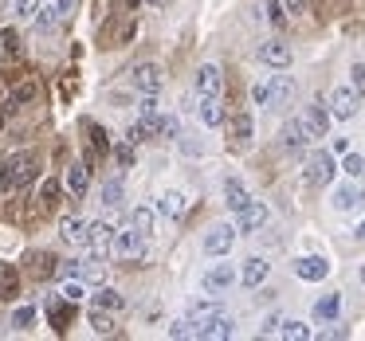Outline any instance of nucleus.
<instances>
[{"label": "nucleus", "instance_id": "nucleus-1", "mask_svg": "<svg viewBox=\"0 0 365 341\" xmlns=\"http://www.w3.org/2000/svg\"><path fill=\"white\" fill-rule=\"evenodd\" d=\"M36 169H40L36 153H12V157H4V165H0V184H4V189H24V184L36 181Z\"/></svg>", "mask_w": 365, "mask_h": 341}, {"label": "nucleus", "instance_id": "nucleus-2", "mask_svg": "<svg viewBox=\"0 0 365 341\" xmlns=\"http://www.w3.org/2000/svg\"><path fill=\"white\" fill-rule=\"evenodd\" d=\"M110 255L118 263H142L145 259V236L138 228H130V231H114V239H110Z\"/></svg>", "mask_w": 365, "mask_h": 341}, {"label": "nucleus", "instance_id": "nucleus-3", "mask_svg": "<svg viewBox=\"0 0 365 341\" xmlns=\"http://www.w3.org/2000/svg\"><path fill=\"white\" fill-rule=\"evenodd\" d=\"M192 337H205V341H216V337H232V318L212 310V314L197 318L192 322Z\"/></svg>", "mask_w": 365, "mask_h": 341}, {"label": "nucleus", "instance_id": "nucleus-4", "mask_svg": "<svg viewBox=\"0 0 365 341\" xmlns=\"http://www.w3.org/2000/svg\"><path fill=\"white\" fill-rule=\"evenodd\" d=\"M334 173H338V165H334V157L326 149H314L307 157V184H330L334 181Z\"/></svg>", "mask_w": 365, "mask_h": 341}, {"label": "nucleus", "instance_id": "nucleus-5", "mask_svg": "<svg viewBox=\"0 0 365 341\" xmlns=\"http://www.w3.org/2000/svg\"><path fill=\"white\" fill-rule=\"evenodd\" d=\"M232 243H236V228H232V224H216V228L205 231V255H212V259L228 255Z\"/></svg>", "mask_w": 365, "mask_h": 341}, {"label": "nucleus", "instance_id": "nucleus-6", "mask_svg": "<svg viewBox=\"0 0 365 341\" xmlns=\"http://www.w3.org/2000/svg\"><path fill=\"white\" fill-rule=\"evenodd\" d=\"M267 204L263 200H247L244 208L236 212V231H244V236H252V231H259L263 224H267Z\"/></svg>", "mask_w": 365, "mask_h": 341}, {"label": "nucleus", "instance_id": "nucleus-7", "mask_svg": "<svg viewBox=\"0 0 365 341\" xmlns=\"http://www.w3.org/2000/svg\"><path fill=\"white\" fill-rule=\"evenodd\" d=\"M236 278L240 275L228 267V263H212V267L205 271V278H200V286H205V294H224V290H232Z\"/></svg>", "mask_w": 365, "mask_h": 341}, {"label": "nucleus", "instance_id": "nucleus-8", "mask_svg": "<svg viewBox=\"0 0 365 341\" xmlns=\"http://www.w3.org/2000/svg\"><path fill=\"white\" fill-rule=\"evenodd\" d=\"M299 122H302V130H307V137L314 142V137H326V130H330V110H326L322 103H310Z\"/></svg>", "mask_w": 365, "mask_h": 341}, {"label": "nucleus", "instance_id": "nucleus-9", "mask_svg": "<svg viewBox=\"0 0 365 341\" xmlns=\"http://www.w3.org/2000/svg\"><path fill=\"white\" fill-rule=\"evenodd\" d=\"M161 79H165V75H161L158 63H138L134 71H130V83H134L142 95H158V90H161Z\"/></svg>", "mask_w": 365, "mask_h": 341}, {"label": "nucleus", "instance_id": "nucleus-10", "mask_svg": "<svg viewBox=\"0 0 365 341\" xmlns=\"http://www.w3.org/2000/svg\"><path fill=\"white\" fill-rule=\"evenodd\" d=\"M357 98H361V95H357L354 87H338L330 95V118H341V122L354 118V114H357Z\"/></svg>", "mask_w": 365, "mask_h": 341}, {"label": "nucleus", "instance_id": "nucleus-11", "mask_svg": "<svg viewBox=\"0 0 365 341\" xmlns=\"http://www.w3.org/2000/svg\"><path fill=\"white\" fill-rule=\"evenodd\" d=\"M294 275H299L302 283H322V278L330 275V263H326L322 255H302V259L294 263Z\"/></svg>", "mask_w": 365, "mask_h": 341}, {"label": "nucleus", "instance_id": "nucleus-12", "mask_svg": "<svg viewBox=\"0 0 365 341\" xmlns=\"http://www.w3.org/2000/svg\"><path fill=\"white\" fill-rule=\"evenodd\" d=\"M294 95V79L291 75H271V87H267V110H275V106H287Z\"/></svg>", "mask_w": 365, "mask_h": 341}, {"label": "nucleus", "instance_id": "nucleus-13", "mask_svg": "<svg viewBox=\"0 0 365 341\" xmlns=\"http://www.w3.org/2000/svg\"><path fill=\"white\" fill-rule=\"evenodd\" d=\"M224 122H228V137H232V145H247V142H252L255 122H252V114H247V110L232 114V118H224Z\"/></svg>", "mask_w": 365, "mask_h": 341}, {"label": "nucleus", "instance_id": "nucleus-14", "mask_svg": "<svg viewBox=\"0 0 365 341\" xmlns=\"http://www.w3.org/2000/svg\"><path fill=\"white\" fill-rule=\"evenodd\" d=\"M220 90H224V71L216 63H205L197 71V95L205 98V95H220Z\"/></svg>", "mask_w": 365, "mask_h": 341}, {"label": "nucleus", "instance_id": "nucleus-15", "mask_svg": "<svg viewBox=\"0 0 365 341\" xmlns=\"http://www.w3.org/2000/svg\"><path fill=\"white\" fill-rule=\"evenodd\" d=\"M259 59L267 67H275V71H283V67H291V48H287L283 40H267L259 48Z\"/></svg>", "mask_w": 365, "mask_h": 341}, {"label": "nucleus", "instance_id": "nucleus-16", "mask_svg": "<svg viewBox=\"0 0 365 341\" xmlns=\"http://www.w3.org/2000/svg\"><path fill=\"white\" fill-rule=\"evenodd\" d=\"M267 275H271V263L263 259V255H252V259H244V271H240V283H244V286H252V290H255V286H259Z\"/></svg>", "mask_w": 365, "mask_h": 341}, {"label": "nucleus", "instance_id": "nucleus-17", "mask_svg": "<svg viewBox=\"0 0 365 341\" xmlns=\"http://www.w3.org/2000/svg\"><path fill=\"white\" fill-rule=\"evenodd\" d=\"M110 239H114V228L103 220H91L87 224V247L91 251H110Z\"/></svg>", "mask_w": 365, "mask_h": 341}, {"label": "nucleus", "instance_id": "nucleus-18", "mask_svg": "<svg viewBox=\"0 0 365 341\" xmlns=\"http://www.w3.org/2000/svg\"><path fill=\"white\" fill-rule=\"evenodd\" d=\"M307 142L310 137H307V130H302V122H287V126L279 130V145H283L287 153H299Z\"/></svg>", "mask_w": 365, "mask_h": 341}, {"label": "nucleus", "instance_id": "nucleus-19", "mask_svg": "<svg viewBox=\"0 0 365 341\" xmlns=\"http://www.w3.org/2000/svg\"><path fill=\"white\" fill-rule=\"evenodd\" d=\"M20 294V271L12 263H0V302H12Z\"/></svg>", "mask_w": 365, "mask_h": 341}, {"label": "nucleus", "instance_id": "nucleus-20", "mask_svg": "<svg viewBox=\"0 0 365 341\" xmlns=\"http://www.w3.org/2000/svg\"><path fill=\"white\" fill-rule=\"evenodd\" d=\"M91 302H95L98 310H110V314H118L122 306H126V298H122L118 290H114V286H95V294H91Z\"/></svg>", "mask_w": 365, "mask_h": 341}, {"label": "nucleus", "instance_id": "nucleus-21", "mask_svg": "<svg viewBox=\"0 0 365 341\" xmlns=\"http://www.w3.org/2000/svg\"><path fill=\"white\" fill-rule=\"evenodd\" d=\"M200 122L205 126H224V103H220V95H205L200 98Z\"/></svg>", "mask_w": 365, "mask_h": 341}, {"label": "nucleus", "instance_id": "nucleus-22", "mask_svg": "<svg viewBox=\"0 0 365 341\" xmlns=\"http://www.w3.org/2000/svg\"><path fill=\"white\" fill-rule=\"evenodd\" d=\"M150 122V137H169V142H177L181 137V126H177V118H169V114H153Z\"/></svg>", "mask_w": 365, "mask_h": 341}, {"label": "nucleus", "instance_id": "nucleus-23", "mask_svg": "<svg viewBox=\"0 0 365 341\" xmlns=\"http://www.w3.org/2000/svg\"><path fill=\"white\" fill-rule=\"evenodd\" d=\"M247 200H252V192L244 189V181H236V177H228V181H224V204H228L232 212H240V208H244Z\"/></svg>", "mask_w": 365, "mask_h": 341}, {"label": "nucleus", "instance_id": "nucleus-24", "mask_svg": "<svg viewBox=\"0 0 365 341\" xmlns=\"http://www.w3.org/2000/svg\"><path fill=\"white\" fill-rule=\"evenodd\" d=\"M59 231H63V239H67L71 247H87V224H83L79 216H63Z\"/></svg>", "mask_w": 365, "mask_h": 341}, {"label": "nucleus", "instance_id": "nucleus-25", "mask_svg": "<svg viewBox=\"0 0 365 341\" xmlns=\"http://www.w3.org/2000/svg\"><path fill=\"white\" fill-rule=\"evenodd\" d=\"M87 134H91V153H87V161L95 165L98 157H106V149H110V142H106V130L98 126V122H91V126H87Z\"/></svg>", "mask_w": 365, "mask_h": 341}, {"label": "nucleus", "instance_id": "nucleus-26", "mask_svg": "<svg viewBox=\"0 0 365 341\" xmlns=\"http://www.w3.org/2000/svg\"><path fill=\"white\" fill-rule=\"evenodd\" d=\"M32 98H36V83H32V79H24V83H20V87L9 95V106H4V110L16 114V110H24V106L32 103Z\"/></svg>", "mask_w": 365, "mask_h": 341}, {"label": "nucleus", "instance_id": "nucleus-27", "mask_svg": "<svg viewBox=\"0 0 365 341\" xmlns=\"http://www.w3.org/2000/svg\"><path fill=\"white\" fill-rule=\"evenodd\" d=\"M341 314V294H326V298L314 302V318L318 322H334Z\"/></svg>", "mask_w": 365, "mask_h": 341}, {"label": "nucleus", "instance_id": "nucleus-28", "mask_svg": "<svg viewBox=\"0 0 365 341\" xmlns=\"http://www.w3.org/2000/svg\"><path fill=\"white\" fill-rule=\"evenodd\" d=\"M71 318H75V302H67V298H63V306H59V302H51V310H48V322L56 325L59 333H63L67 325H71Z\"/></svg>", "mask_w": 365, "mask_h": 341}, {"label": "nucleus", "instance_id": "nucleus-29", "mask_svg": "<svg viewBox=\"0 0 365 341\" xmlns=\"http://www.w3.org/2000/svg\"><path fill=\"white\" fill-rule=\"evenodd\" d=\"M28 263H32V275L36 278H51L59 271V259H56V255H48V251H36Z\"/></svg>", "mask_w": 365, "mask_h": 341}, {"label": "nucleus", "instance_id": "nucleus-30", "mask_svg": "<svg viewBox=\"0 0 365 341\" xmlns=\"http://www.w3.org/2000/svg\"><path fill=\"white\" fill-rule=\"evenodd\" d=\"M158 208L169 216V220H181V216H185V208H189V200H185L181 192H165V196L158 200Z\"/></svg>", "mask_w": 365, "mask_h": 341}, {"label": "nucleus", "instance_id": "nucleus-31", "mask_svg": "<svg viewBox=\"0 0 365 341\" xmlns=\"http://www.w3.org/2000/svg\"><path fill=\"white\" fill-rule=\"evenodd\" d=\"M67 189H71L75 196H87V189H91L87 165H71V169H67Z\"/></svg>", "mask_w": 365, "mask_h": 341}, {"label": "nucleus", "instance_id": "nucleus-32", "mask_svg": "<svg viewBox=\"0 0 365 341\" xmlns=\"http://www.w3.org/2000/svg\"><path fill=\"white\" fill-rule=\"evenodd\" d=\"M357 196H361V192H357L354 184H341V189H334L330 204L338 208V212H349V208H357Z\"/></svg>", "mask_w": 365, "mask_h": 341}, {"label": "nucleus", "instance_id": "nucleus-33", "mask_svg": "<svg viewBox=\"0 0 365 341\" xmlns=\"http://www.w3.org/2000/svg\"><path fill=\"white\" fill-rule=\"evenodd\" d=\"M91 330H95L98 337H110V333H114V314L95 306V310H91Z\"/></svg>", "mask_w": 365, "mask_h": 341}, {"label": "nucleus", "instance_id": "nucleus-34", "mask_svg": "<svg viewBox=\"0 0 365 341\" xmlns=\"http://www.w3.org/2000/svg\"><path fill=\"white\" fill-rule=\"evenodd\" d=\"M279 337H287V341H307V337H310V325H307V322H294V318H291V322L279 325Z\"/></svg>", "mask_w": 365, "mask_h": 341}, {"label": "nucleus", "instance_id": "nucleus-35", "mask_svg": "<svg viewBox=\"0 0 365 341\" xmlns=\"http://www.w3.org/2000/svg\"><path fill=\"white\" fill-rule=\"evenodd\" d=\"M103 204H106V208H118V204H122V181H118V177L103 184Z\"/></svg>", "mask_w": 365, "mask_h": 341}, {"label": "nucleus", "instance_id": "nucleus-36", "mask_svg": "<svg viewBox=\"0 0 365 341\" xmlns=\"http://www.w3.org/2000/svg\"><path fill=\"white\" fill-rule=\"evenodd\" d=\"M134 228L142 231L145 239H150V231H153V208H145V204L134 208Z\"/></svg>", "mask_w": 365, "mask_h": 341}, {"label": "nucleus", "instance_id": "nucleus-37", "mask_svg": "<svg viewBox=\"0 0 365 341\" xmlns=\"http://www.w3.org/2000/svg\"><path fill=\"white\" fill-rule=\"evenodd\" d=\"M59 20H63V16H59V12L51 9V4H48V9H40V12H36V28H40V32H51V28H56Z\"/></svg>", "mask_w": 365, "mask_h": 341}, {"label": "nucleus", "instance_id": "nucleus-38", "mask_svg": "<svg viewBox=\"0 0 365 341\" xmlns=\"http://www.w3.org/2000/svg\"><path fill=\"white\" fill-rule=\"evenodd\" d=\"M12 12H16L20 20H36V12H40V0H12Z\"/></svg>", "mask_w": 365, "mask_h": 341}, {"label": "nucleus", "instance_id": "nucleus-39", "mask_svg": "<svg viewBox=\"0 0 365 341\" xmlns=\"http://www.w3.org/2000/svg\"><path fill=\"white\" fill-rule=\"evenodd\" d=\"M32 322H36V306H16L12 310V325H16V330H28Z\"/></svg>", "mask_w": 365, "mask_h": 341}, {"label": "nucleus", "instance_id": "nucleus-40", "mask_svg": "<svg viewBox=\"0 0 365 341\" xmlns=\"http://www.w3.org/2000/svg\"><path fill=\"white\" fill-rule=\"evenodd\" d=\"M341 173H346V177H365V157L346 153V161H341Z\"/></svg>", "mask_w": 365, "mask_h": 341}, {"label": "nucleus", "instance_id": "nucleus-41", "mask_svg": "<svg viewBox=\"0 0 365 341\" xmlns=\"http://www.w3.org/2000/svg\"><path fill=\"white\" fill-rule=\"evenodd\" d=\"M59 192H63V189H59V181H56V177H48V181L40 184V200H43V204H56V200H59Z\"/></svg>", "mask_w": 365, "mask_h": 341}, {"label": "nucleus", "instance_id": "nucleus-42", "mask_svg": "<svg viewBox=\"0 0 365 341\" xmlns=\"http://www.w3.org/2000/svg\"><path fill=\"white\" fill-rule=\"evenodd\" d=\"M267 20L275 28H283L287 24V9H283V0H267Z\"/></svg>", "mask_w": 365, "mask_h": 341}, {"label": "nucleus", "instance_id": "nucleus-43", "mask_svg": "<svg viewBox=\"0 0 365 341\" xmlns=\"http://www.w3.org/2000/svg\"><path fill=\"white\" fill-rule=\"evenodd\" d=\"M79 278H87L91 286H103V283H106V271L98 267V263H91V267H83V275H79Z\"/></svg>", "mask_w": 365, "mask_h": 341}, {"label": "nucleus", "instance_id": "nucleus-44", "mask_svg": "<svg viewBox=\"0 0 365 341\" xmlns=\"http://www.w3.org/2000/svg\"><path fill=\"white\" fill-rule=\"evenodd\" d=\"M169 337H192V318L185 314L181 322H173V325H169Z\"/></svg>", "mask_w": 365, "mask_h": 341}, {"label": "nucleus", "instance_id": "nucleus-45", "mask_svg": "<svg viewBox=\"0 0 365 341\" xmlns=\"http://www.w3.org/2000/svg\"><path fill=\"white\" fill-rule=\"evenodd\" d=\"M267 87H271V75H267V79H259V83L252 87V103H255V106H267Z\"/></svg>", "mask_w": 365, "mask_h": 341}, {"label": "nucleus", "instance_id": "nucleus-46", "mask_svg": "<svg viewBox=\"0 0 365 341\" xmlns=\"http://www.w3.org/2000/svg\"><path fill=\"white\" fill-rule=\"evenodd\" d=\"M349 87H354L357 95H365V63H354V71H349Z\"/></svg>", "mask_w": 365, "mask_h": 341}, {"label": "nucleus", "instance_id": "nucleus-47", "mask_svg": "<svg viewBox=\"0 0 365 341\" xmlns=\"http://www.w3.org/2000/svg\"><path fill=\"white\" fill-rule=\"evenodd\" d=\"M114 157H118V165H122V169H130V165H134V145L122 142L118 149H114Z\"/></svg>", "mask_w": 365, "mask_h": 341}, {"label": "nucleus", "instance_id": "nucleus-48", "mask_svg": "<svg viewBox=\"0 0 365 341\" xmlns=\"http://www.w3.org/2000/svg\"><path fill=\"white\" fill-rule=\"evenodd\" d=\"M138 110H142V118H153V114H158V95H142Z\"/></svg>", "mask_w": 365, "mask_h": 341}, {"label": "nucleus", "instance_id": "nucleus-49", "mask_svg": "<svg viewBox=\"0 0 365 341\" xmlns=\"http://www.w3.org/2000/svg\"><path fill=\"white\" fill-rule=\"evenodd\" d=\"M63 298H67V302H83V286L75 283V278H71V283L63 286Z\"/></svg>", "mask_w": 365, "mask_h": 341}, {"label": "nucleus", "instance_id": "nucleus-50", "mask_svg": "<svg viewBox=\"0 0 365 341\" xmlns=\"http://www.w3.org/2000/svg\"><path fill=\"white\" fill-rule=\"evenodd\" d=\"M63 275H67V278H79V275H83V263H79V259H63Z\"/></svg>", "mask_w": 365, "mask_h": 341}, {"label": "nucleus", "instance_id": "nucleus-51", "mask_svg": "<svg viewBox=\"0 0 365 341\" xmlns=\"http://www.w3.org/2000/svg\"><path fill=\"white\" fill-rule=\"evenodd\" d=\"M283 9L291 12V16H302V12H307V0H283Z\"/></svg>", "mask_w": 365, "mask_h": 341}, {"label": "nucleus", "instance_id": "nucleus-52", "mask_svg": "<svg viewBox=\"0 0 365 341\" xmlns=\"http://www.w3.org/2000/svg\"><path fill=\"white\" fill-rule=\"evenodd\" d=\"M279 325H283V318H279V314H271L267 322H263V333L271 337V333H279Z\"/></svg>", "mask_w": 365, "mask_h": 341}, {"label": "nucleus", "instance_id": "nucleus-53", "mask_svg": "<svg viewBox=\"0 0 365 341\" xmlns=\"http://www.w3.org/2000/svg\"><path fill=\"white\" fill-rule=\"evenodd\" d=\"M51 9H56V12H59V16H67V12H71V9H75V0H51Z\"/></svg>", "mask_w": 365, "mask_h": 341}, {"label": "nucleus", "instance_id": "nucleus-54", "mask_svg": "<svg viewBox=\"0 0 365 341\" xmlns=\"http://www.w3.org/2000/svg\"><path fill=\"white\" fill-rule=\"evenodd\" d=\"M334 153H349V142H346V137H334Z\"/></svg>", "mask_w": 365, "mask_h": 341}, {"label": "nucleus", "instance_id": "nucleus-55", "mask_svg": "<svg viewBox=\"0 0 365 341\" xmlns=\"http://www.w3.org/2000/svg\"><path fill=\"white\" fill-rule=\"evenodd\" d=\"M145 4H150L153 12H161V9H169V4H173V0H145Z\"/></svg>", "mask_w": 365, "mask_h": 341}, {"label": "nucleus", "instance_id": "nucleus-56", "mask_svg": "<svg viewBox=\"0 0 365 341\" xmlns=\"http://www.w3.org/2000/svg\"><path fill=\"white\" fill-rule=\"evenodd\" d=\"M354 236H357V239H365V220L357 224V231H354Z\"/></svg>", "mask_w": 365, "mask_h": 341}, {"label": "nucleus", "instance_id": "nucleus-57", "mask_svg": "<svg viewBox=\"0 0 365 341\" xmlns=\"http://www.w3.org/2000/svg\"><path fill=\"white\" fill-rule=\"evenodd\" d=\"M138 4H142V0H126V9H138Z\"/></svg>", "mask_w": 365, "mask_h": 341}, {"label": "nucleus", "instance_id": "nucleus-58", "mask_svg": "<svg viewBox=\"0 0 365 341\" xmlns=\"http://www.w3.org/2000/svg\"><path fill=\"white\" fill-rule=\"evenodd\" d=\"M357 204H365V192H361V196H357Z\"/></svg>", "mask_w": 365, "mask_h": 341}, {"label": "nucleus", "instance_id": "nucleus-59", "mask_svg": "<svg viewBox=\"0 0 365 341\" xmlns=\"http://www.w3.org/2000/svg\"><path fill=\"white\" fill-rule=\"evenodd\" d=\"M361 283H365V267H361Z\"/></svg>", "mask_w": 365, "mask_h": 341}, {"label": "nucleus", "instance_id": "nucleus-60", "mask_svg": "<svg viewBox=\"0 0 365 341\" xmlns=\"http://www.w3.org/2000/svg\"><path fill=\"white\" fill-rule=\"evenodd\" d=\"M0 126H4V114H0Z\"/></svg>", "mask_w": 365, "mask_h": 341}]
</instances>
